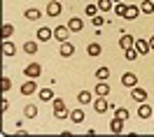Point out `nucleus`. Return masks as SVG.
<instances>
[{
	"label": "nucleus",
	"mask_w": 154,
	"mask_h": 137,
	"mask_svg": "<svg viewBox=\"0 0 154 137\" xmlns=\"http://www.w3.org/2000/svg\"><path fill=\"white\" fill-rule=\"evenodd\" d=\"M23 74L28 79H38L40 74H42V65H40V63H28V65L23 68Z\"/></svg>",
	"instance_id": "nucleus-2"
},
{
	"label": "nucleus",
	"mask_w": 154,
	"mask_h": 137,
	"mask_svg": "<svg viewBox=\"0 0 154 137\" xmlns=\"http://www.w3.org/2000/svg\"><path fill=\"white\" fill-rule=\"evenodd\" d=\"M138 14H143V12H140V7H138V5H128L124 19H126V21H133V19H138Z\"/></svg>",
	"instance_id": "nucleus-17"
},
{
	"label": "nucleus",
	"mask_w": 154,
	"mask_h": 137,
	"mask_svg": "<svg viewBox=\"0 0 154 137\" xmlns=\"http://www.w3.org/2000/svg\"><path fill=\"white\" fill-rule=\"evenodd\" d=\"M70 121H72V123H77V126H79V123H84V109H72V112H70Z\"/></svg>",
	"instance_id": "nucleus-19"
},
{
	"label": "nucleus",
	"mask_w": 154,
	"mask_h": 137,
	"mask_svg": "<svg viewBox=\"0 0 154 137\" xmlns=\"http://www.w3.org/2000/svg\"><path fill=\"white\" fill-rule=\"evenodd\" d=\"M126 10H128V5H124V2H115V10H112V12H115L117 16H124Z\"/></svg>",
	"instance_id": "nucleus-31"
},
{
	"label": "nucleus",
	"mask_w": 154,
	"mask_h": 137,
	"mask_svg": "<svg viewBox=\"0 0 154 137\" xmlns=\"http://www.w3.org/2000/svg\"><path fill=\"white\" fill-rule=\"evenodd\" d=\"M38 95L42 102H54V88H40Z\"/></svg>",
	"instance_id": "nucleus-18"
},
{
	"label": "nucleus",
	"mask_w": 154,
	"mask_h": 137,
	"mask_svg": "<svg viewBox=\"0 0 154 137\" xmlns=\"http://www.w3.org/2000/svg\"><path fill=\"white\" fill-rule=\"evenodd\" d=\"M12 35H14V26H12V23H5V26H2V37L10 39Z\"/></svg>",
	"instance_id": "nucleus-32"
},
{
	"label": "nucleus",
	"mask_w": 154,
	"mask_h": 137,
	"mask_svg": "<svg viewBox=\"0 0 154 137\" xmlns=\"http://www.w3.org/2000/svg\"><path fill=\"white\" fill-rule=\"evenodd\" d=\"M35 91H38V84H35V79H26V84L21 86V93H23V95H33Z\"/></svg>",
	"instance_id": "nucleus-16"
},
{
	"label": "nucleus",
	"mask_w": 154,
	"mask_h": 137,
	"mask_svg": "<svg viewBox=\"0 0 154 137\" xmlns=\"http://www.w3.org/2000/svg\"><path fill=\"white\" fill-rule=\"evenodd\" d=\"M131 98L135 100V102H147V91L140 86H133L131 88Z\"/></svg>",
	"instance_id": "nucleus-7"
},
{
	"label": "nucleus",
	"mask_w": 154,
	"mask_h": 137,
	"mask_svg": "<svg viewBox=\"0 0 154 137\" xmlns=\"http://www.w3.org/2000/svg\"><path fill=\"white\" fill-rule=\"evenodd\" d=\"M100 51H103V47H100L98 42H91V44L87 47V54L91 56V58H96V56H100Z\"/></svg>",
	"instance_id": "nucleus-21"
},
{
	"label": "nucleus",
	"mask_w": 154,
	"mask_h": 137,
	"mask_svg": "<svg viewBox=\"0 0 154 137\" xmlns=\"http://www.w3.org/2000/svg\"><path fill=\"white\" fill-rule=\"evenodd\" d=\"M149 47H152V51H154V35L149 37Z\"/></svg>",
	"instance_id": "nucleus-36"
},
{
	"label": "nucleus",
	"mask_w": 154,
	"mask_h": 137,
	"mask_svg": "<svg viewBox=\"0 0 154 137\" xmlns=\"http://www.w3.org/2000/svg\"><path fill=\"white\" fill-rule=\"evenodd\" d=\"M77 102L84 107V105H91L94 102V95H91V91H79L77 93Z\"/></svg>",
	"instance_id": "nucleus-15"
},
{
	"label": "nucleus",
	"mask_w": 154,
	"mask_h": 137,
	"mask_svg": "<svg viewBox=\"0 0 154 137\" xmlns=\"http://www.w3.org/2000/svg\"><path fill=\"white\" fill-rule=\"evenodd\" d=\"M124 123L126 121H122V118H112V121H110V130H112V135H122V133H124Z\"/></svg>",
	"instance_id": "nucleus-12"
},
{
	"label": "nucleus",
	"mask_w": 154,
	"mask_h": 137,
	"mask_svg": "<svg viewBox=\"0 0 154 137\" xmlns=\"http://www.w3.org/2000/svg\"><path fill=\"white\" fill-rule=\"evenodd\" d=\"M23 51H26L28 56L38 54V42H28V39H26V44H23Z\"/></svg>",
	"instance_id": "nucleus-29"
},
{
	"label": "nucleus",
	"mask_w": 154,
	"mask_h": 137,
	"mask_svg": "<svg viewBox=\"0 0 154 137\" xmlns=\"http://www.w3.org/2000/svg\"><path fill=\"white\" fill-rule=\"evenodd\" d=\"M149 116H152V107H149L147 102H140V107H138V118H140V121H147Z\"/></svg>",
	"instance_id": "nucleus-14"
},
{
	"label": "nucleus",
	"mask_w": 154,
	"mask_h": 137,
	"mask_svg": "<svg viewBox=\"0 0 154 137\" xmlns=\"http://www.w3.org/2000/svg\"><path fill=\"white\" fill-rule=\"evenodd\" d=\"M23 116H26V118H35V116H38V107H35V105L23 107Z\"/></svg>",
	"instance_id": "nucleus-30"
},
{
	"label": "nucleus",
	"mask_w": 154,
	"mask_h": 137,
	"mask_svg": "<svg viewBox=\"0 0 154 137\" xmlns=\"http://www.w3.org/2000/svg\"><path fill=\"white\" fill-rule=\"evenodd\" d=\"M54 118H70V112H68V107H66V100H61V98H54Z\"/></svg>",
	"instance_id": "nucleus-1"
},
{
	"label": "nucleus",
	"mask_w": 154,
	"mask_h": 137,
	"mask_svg": "<svg viewBox=\"0 0 154 137\" xmlns=\"http://www.w3.org/2000/svg\"><path fill=\"white\" fill-rule=\"evenodd\" d=\"M70 33H72V30L68 28V26H56V28H54V37H56L58 42H66V39L70 37Z\"/></svg>",
	"instance_id": "nucleus-4"
},
{
	"label": "nucleus",
	"mask_w": 154,
	"mask_h": 137,
	"mask_svg": "<svg viewBox=\"0 0 154 137\" xmlns=\"http://www.w3.org/2000/svg\"><path fill=\"white\" fill-rule=\"evenodd\" d=\"M107 77H110V68H98L96 70V79L98 81H107Z\"/></svg>",
	"instance_id": "nucleus-27"
},
{
	"label": "nucleus",
	"mask_w": 154,
	"mask_h": 137,
	"mask_svg": "<svg viewBox=\"0 0 154 137\" xmlns=\"http://www.w3.org/2000/svg\"><path fill=\"white\" fill-rule=\"evenodd\" d=\"M51 37H54V30L51 28H47V26L38 28V42H49Z\"/></svg>",
	"instance_id": "nucleus-11"
},
{
	"label": "nucleus",
	"mask_w": 154,
	"mask_h": 137,
	"mask_svg": "<svg viewBox=\"0 0 154 137\" xmlns=\"http://www.w3.org/2000/svg\"><path fill=\"white\" fill-rule=\"evenodd\" d=\"M96 95H110V84H107V81H98L96 84Z\"/></svg>",
	"instance_id": "nucleus-22"
},
{
	"label": "nucleus",
	"mask_w": 154,
	"mask_h": 137,
	"mask_svg": "<svg viewBox=\"0 0 154 137\" xmlns=\"http://www.w3.org/2000/svg\"><path fill=\"white\" fill-rule=\"evenodd\" d=\"M61 12H63V2H61V0H51V2L47 5V14L49 16H58Z\"/></svg>",
	"instance_id": "nucleus-6"
},
{
	"label": "nucleus",
	"mask_w": 154,
	"mask_h": 137,
	"mask_svg": "<svg viewBox=\"0 0 154 137\" xmlns=\"http://www.w3.org/2000/svg\"><path fill=\"white\" fill-rule=\"evenodd\" d=\"M133 47L140 51V56H147V54L152 51V47H149V39H135V44H133Z\"/></svg>",
	"instance_id": "nucleus-9"
},
{
	"label": "nucleus",
	"mask_w": 154,
	"mask_h": 137,
	"mask_svg": "<svg viewBox=\"0 0 154 137\" xmlns=\"http://www.w3.org/2000/svg\"><path fill=\"white\" fill-rule=\"evenodd\" d=\"M138 56H140V51L135 49V47H131V49H124V58L128 60V63H131V60H135Z\"/></svg>",
	"instance_id": "nucleus-25"
},
{
	"label": "nucleus",
	"mask_w": 154,
	"mask_h": 137,
	"mask_svg": "<svg viewBox=\"0 0 154 137\" xmlns=\"http://www.w3.org/2000/svg\"><path fill=\"white\" fill-rule=\"evenodd\" d=\"M58 54L63 56V58H70L72 54H75V47H72V42H61V49H58Z\"/></svg>",
	"instance_id": "nucleus-10"
},
{
	"label": "nucleus",
	"mask_w": 154,
	"mask_h": 137,
	"mask_svg": "<svg viewBox=\"0 0 154 137\" xmlns=\"http://www.w3.org/2000/svg\"><path fill=\"white\" fill-rule=\"evenodd\" d=\"M68 28L72 30V33H82L84 30V21L79 19V16H72V19L68 21Z\"/></svg>",
	"instance_id": "nucleus-13"
},
{
	"label": "nucleus",
	"mask_w": 154,
	"mask_h": 137,
	"mask_svg": "<svg viewBox=\"0 0 154 137\" xmlns=\"http://www.w3.org/2000/svg\"><path fill=\"white\" fill-rule=\"evenodd\" d=\"M96 5H98V10H100V12H112V10H115V0H98Z\"/></svg>",
	"instance_id": "nucleus-23"
},
{
	"label": "nucleus",
	"mask_w": 154,
	"mask_h": 137,
	"mask_svg": "<svg viewBox=\"0 0 154 137\" xmlns=\"http://www.w3.org/2000/svg\"><path fill=\"white\" fill-rule=\"evenodd\" d=\"M0 84H2V91H10V88H12V79H10V77H2V81H0Z\"/></svg>",
	"instance_id": "nucleus-35"
},
{
	"label": "nucleus",
	"mask_w": 154,
	"mask_h": 137,
	"mask_svg": "<svg viewBox=\"0 0 154 137\" xmlns=\"http://www.w3.org/2000/svg\"><path fill=\"white\" fill-rule=\"evenodd\" d=\"M2 54H5L7 58H12V56L17 54V47H14L12 42H7V39H5V44H2Z\"/></svg>",
	"instance_id": "nucleus-24"
},
{
	"label": "nucleus",
	"mask_w": 154,
	"mask_h": 137,
	"mask_svg": "<svg viewBox=\"0 0 154 137\" xmlns=\"http://www.w3.org/2000/svg\"><path fill=\"white\" fill-rule=\"evenodd\" d=\"M122 86H126V88L138 86V77H135V72H124V74H122Z\"/></svg>",
	"instance_id": "nucleus-3"
},
{
	"label": "nucleus",
	"mask_w": 154,
	"mask_h": 137,
	"mask_svg": "<svg viewBox=\"0 0 154 137\" xmlns=\"http://www.w3.org/2000/svg\"><path fill=\"white\" fill-rule=\"evenodd\" d=\"M115 116L122 118V121H128V116H131V114H128V109H126V107H115Z\"/></svg>",
	"instance_id": "nucleus-28"
},
{
	"label": "nucleus",
	"mask_w": 154,
	"mask_h": 137,
	"mask_svg": "<svg viewBox=\"0 0 154 137\" xmlns=\"http://www.w3.org/2000/svg\"><path fill=\"white\" fill-rule=\"evenodd\" d=\"M115 2H124V0H115Z\"/></svg>",
	"instance_id": "nucleus-37"
},
{
	"label": "nucleus",
	"mask_w": 154,
	"mask_h": 137,
	"mask_svg": "<svg viewBox=\"0 0 154 137\" xmlns=\"http://www.w3.org/2000/svg\"><path fill=\"white\" fill-rule=\"evenodd\" d=\"M23 16H26V19H28V21H38L40 16H42V12H40L38 7H28V10L23 12Z\"/></svg>",
	"instance_id": "nucleus-20"
},
{
	"label": "nucleus",
	"mask_w": 154,
	"mask_h": 137,
	"mask_svg": "<svg viewBox=\"0 0 154 137\" xmlns=\"http://www.w3.org/2000/svg\"><path fill=\"white\" fill-rule=\"evenodd\" d=\"M140 12H143V14H152L154 12V2L152 0H143V2H140Z\"/></svg>",
	"instance_id": "nucleus-26"
},
{
	"label": "nucleus",
	"mask_w": 154,
	"mask_h": 137,
	"mask_svg": "<svg viewBox=\"0 0 154 137\" xmlns=\"http://www.w3.org/2000/svg\"><path fill=\"white\" fill-rule=\"evenodd\" d=\"M91 23H94V28H103V26H105V19H103L100 14H96V16L91 19Z\"/></svg>",
	"instance_id": "nucleus-34"
},
{
	"label": "nucleus",
	"mask_w": 154,
	"mask_h": 137,
	"mask_svg": "<svg viewBox=\"0 0 154 137\" xmlns=\"http://www.w3.org/2000/svg\"><path fill=\"white\" fill-rule=\"evenodd\" d=\"M61 2H63V0H61Z\"/></svg>",
	"instance_id": "nucleus-38"
},
{
	"label": "nucleus",
	"mask_w": 154,
	"mask_h": 137,
	"mask_svg": "<svg viewBox=\"0 0 154 137\" xmlns=\"http://www.w3.org/2000/svg\"><path fill=\"white\" fill-rule=\"evenodd\" d=\"M133 44H135L133 35H128L126 30H122V37H119V47H122V51H124V49H131Z\"/></svg>",
	"instance_id": "nucleus-5"
},
{
	"label": "nucleus",
	"mask_w": 154,
	"mask_h": 137,
	"mask_svg": "<svg viewBox=\"0 0 154 137\" xmlns=\"http://www.w3.org/2000/svg\"><path fill=\"white\" fill-rule=\"evenodd\" d=\"M94 109H96V114H105L107 109H110L105 95H98V100H94Z\"/></svg>",
	"instance_id": "nucleus-8"
},
{
	"label": "nucleus",
	"mask_w": 154,
	"mask_h": 137,
	"mask_svg": "<svg viewBox=\"0 0 154 137\" xmlns=\"http://www.w3.org/2000/svg\"><path fill=\"white\" fill-rule=\"evenodd\" d=\"M98 5H87V7H84V14H87V16H91V19H94V16H96L98 14Z\"/></svg>",
	"instance_id": "nucleus-33"
}]
</instances>
